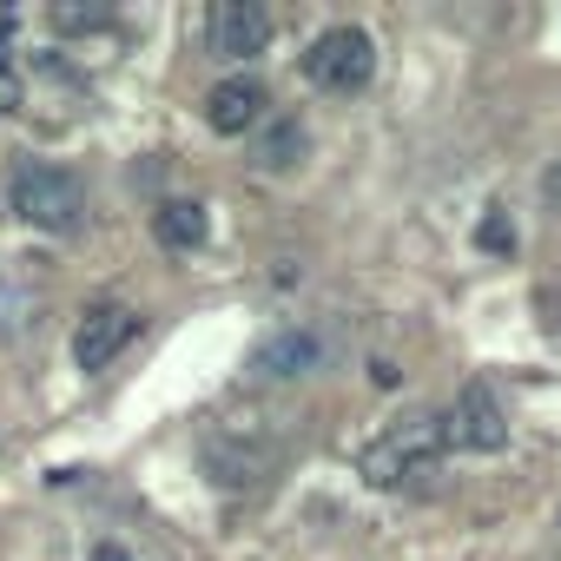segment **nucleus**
Returning a JSON list of instances; mask_svg holds the SVG:
<instances>
[{"mask_svg": "<svg viewBox=\"0 0 561 561\" xmlns=\"http://www.w3.org/2000/svg\"><path fill=\"white\" fill-rule=\"evenodd\" d=\"M436 449H443V416L430 410H410L397 416L370 449H364V482L370 489H410L416 476H436Z\"/></svg>", "mask_w": 561, "mask_h": 561, "instance_id": "f257e3e1", "label": "nucleus"}, {"mask_svg": "<svg viewBox=\"0 0 561 561\" xmlns=\"http://www.w3.org/2000/svg\"><path fill=\"white\" fill-rule=\"evenodd\" d=\"M8 198H14V211H21L34 231H80V218H87L80 179L60 172V165H21L14 185H8Z\"/></svg>", "mask_w": 561, "mask_h": 561, "instance_id": "f03ea898", "label": "nucleus"}, {"mask_svg": "<svg viewBox=\"0 0 561 561\" xmlns=\"http://www.w3.org/2000/svg\"><path fill=\"white\" fill-rule=\"evenodd\" d=\"M370 73H377V41L364 27H324L305 47V80L324 93H364Z\"/></svg>", "mask_w": 561, "mask_h": 561, "instance_id": "7ed1b4c3", "label": "nucleus"}, {"mask_svg": "<svg viewBox=\"0 0 561 561\" xmlns=\"http://www.w3.org/2000/svg\"><path fill=\"white\" fill-rule=\"evenodd\" d=\"M271 34H277V21H271L264 0H218L211 21H205V41L218 60H257L271 47Z\"/></svg>", "mask_w": 561, "mask_h": 561, "instance_id": "20e7f679", "label": "nucleus"}, {"mask_svg": "<svg viewBox=\"0 0 561 561\" xmlns=\"http://www.w3.org/2000/svg\"><path fill=\"white\" fill-rule=\"evenodd\" d=\"M198 469H205L211 489L244 495V489H257V482L271 476V456H264V443H251V436H238V430H218V436L198 443Z\"/></svg>", "mask_w": 561, "mask_h": 561, "instance_id": "39448f33", "label": "nucleus"}, {"mask_svg": "<svg viewBox=\"0 0 561 561\" xmlns=\"http://www.w3.org/2000/svg\"><path fill=\"white\" fill-rule=\"evenodd\" d=\"M443 443H456V449H469V456H495V449L508 443V423H502L495 390L462 383V397H456L449 416H443Z\"/></svg>", "mask_w": 561, "mask_h": 561, "instance_id": "423d86ee", "label": "nucleus"}, {"mask_svg": "<svg viewBox=\"0 0 561 561\" xmlns=\"http://www.w3.org/2000/svg\"><path fill=\"white\" fill-rule=\"evenodd\" d=\"M133 331H139V318L126 311V305H87L80 318H73V364L80 370H106L126 344H133Z\"/></svg>", "mask_w": 561, "mask_h": 561, "instance_id": "0eeeda50", "label": "nucleus"}, {"mask_svg": "<svg viewBox=\"0 0 561 561\" xmlns=\"http://www.w3.org/2000/svg\"><path fill=\"white\" fill-rule=\"evenodd\" d=\"M318 357H324V344H318L311 331H271V337L251 351V377H264V383H291V377H311Z\"/></svg>", "mask_w": 561, "mask_h": 561, "instance_id": "6e6552de", "label": "nucleus"}, {"mask_svg": "<svg viewBox=\"0 0 561 561\" xmlns=\"http://www.w3.org/2000/svg\"><path fill=\"white\" fill-rule=\"evenodd\" d=\"M257 113H264V87L244 80V73H238V80H218L211 100H205V119H211V133H225V139H231V133H251Z\"/></svg>", "mask_w": 561, "mask_h": 561, "instance_id": "1a4fd4ad", "label": "nucleus"}, {"mask_svg": "<svg viewBox=\"0 0 561 561\" xmlns=\"http://www.w3.org/2000/svg\"><path fill=\"white\" fill-rule=\"evenodd\" d=\"M152 231H159L165 251H198L205 244V205L198 198H165L152 211Z\"/></svg>", "mask_w": 561, "mask_h": 561, "instance_id": "9d476101", "label": "nucleus"}, {"mask_svg": "<svg viewBox=\"0 0 561 561\" xmlns=\"http://www.w3.org/2000/svg\"><path fill=\"white\" fill-rule=\"evenodd\" d=\"M305 152H311L305 126H298V119H277V126L264 133V146H257V165H264V172H298Z\"/></svg>", "mask_w": 561, "mask_h": 561, "instance_id": "9b49d317", "label": "nucleus"}, {"mask_svg": "<svg viewBox=\"0 0 561 561\" xmlns=\"http://www.w3.org/2000/svg\"><path fill=\"white\" fill-rule=\"evenodd\" d=\"M47 21H54V34H100V27H113V8H67L60 0Z\"/></svg>", "mask_w": 561, "mask_h": 561, "instance_id": "f8f14e48", "label": "nucleus"}, {"mask_svg": "<svg viewBox=\"0 0 561 561\" xmlns=\"http://www.w3.org/2000/svg\"><path fill=\"white\" fill-rule=\"evenodd\" d=\"M0 80H14V14H0Z\"/></svg>", "mask_w": 561, "mask_h": 561, "instance_id": "ddd939ff", "label": "nucleus"}, {"mask_svg": "<svg viewBox=\"0 0 561 561\" xmlns=\"http://www.w3.org/2000/svg\"><path fill=\"white\" fill-rule=\"evenodd\" d=\"M482 244H489V251H508V244H515V238H508V218H489V225H482Z\"/></svg>", "mask_w": 561, "mask_h": 561, "instance_id": "4468645a", "label": "nucleus"}, {"mask_svg": "<svg viewBox=\"0 0 561 561\" xmlns=\"http://www.w3.org/2000/svg\"><path fill=\"white\" fill-rule=\"evenodd\" d=\"M87 561H133V548H126V541H93Z\"/></svg>", "mask_w": 561, "mask_h": 561, "instance_id": "2eb2a0df", "label": "nucleus"}, {"mask_svg": "<svg viewBox=\"0 0 561 561\" xmlns=\"http://www.w3.org/2000/svg\"><path fill=\"white\" fill-rule=\"evenodd\" d=\"M370 383H377V390H397V383H403V370H397V364H370Z\"/></svg>", "mask_w": 561, "mask_h": 561, "instance_id": "dca6fc26", "label": "nucleus"}, {"mask_svg": "<svg viewBox=\"0 0 561 561\" xmlns=\"http://www.w3.org/2000/svg\"><path fill=\"white\" fill-rule=\"evenodd\" d=\"M541 198H548V205H561V159L541 172Z\"/></svg>", "mask_w": 561, "mask_h": 561, "instance_id": "f3484780", "label": "nucleus"}, {"mask_svg": "<svg viewBox=\"0 0 561 561\" xmlns=\"http://www.w3.org/2000/svg\"><path fill=\"white\" fill-rule=\"evenodd\" d=\"M21 106V80H0V113H14Z\"/></svg>", "mask_w": 561, "mask_h": 561, "instance_id": "a211bd4d", "label": "nucleus"}]
</instances>
